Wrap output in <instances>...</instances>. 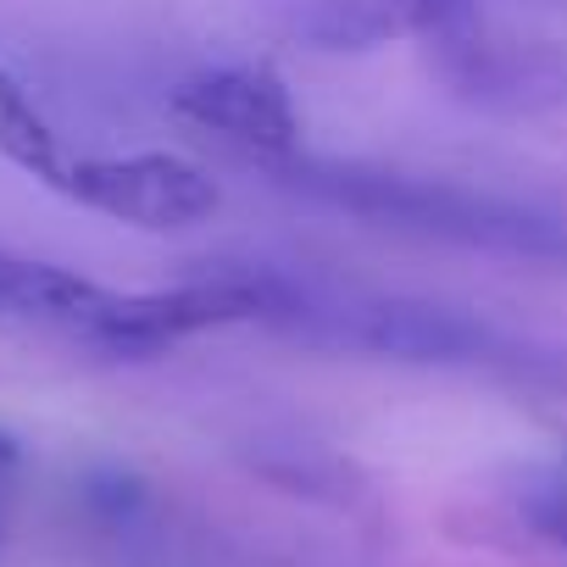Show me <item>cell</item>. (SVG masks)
<instances>
[{"mask_svg": "<svg viewBox=\"0 0 567 567\" xmlns=\"http://www.w3.org/2000/svg\"><path fill=\"white\" fill-rule=\"evenodd\" d=\"M68 200L151 228V234H173V228H195L206 223L223 195L217 184L184 162V156H162V151H140V156H68L62 178L51 184Z\"/></svg>", "mask_w": 567, "mask_h": 567, "instance_id": "3", "label": "cell"}, {"mask_svg": "<svg viewBox=\"0 0 567 567\" xmlns=\"http://www.w3.org/2000/svg\"><path fill=\"white\" fill-rule=\"evenodd\" d=\"M0 484H7V473H0ZM0 539H7V489H0Z\"/></svg>", "mask_w": 567, "mask_h": 567, "instance_id": "11", "label": "cell"}, {"mask_svg": "<svg viewBox=\"0 0 567 567\" xmlns=\"http://www.w3.org/2000/svg\"><path fill=\"white\" fill-rule=\"evenodd\" d=\"M173 112L189 117L195 128L278 162L301 151V112L284 90V79H272L267 68H212L195 73L173 90Z\"/></svg>", "mask_w": 567, "mask_h": 567, "instance_id": "5", "label": "cell"}, {"mask_svg": "<svg viewBox=\"0 0 567 567\" xmlns=\"http://www.w3.org/2000/svg\"><path fill=\"white\" fill-rule=\"evenodd\" d=\"M18 462H23V451H18V440H12V434H0V473H7V478H12V467H18Z\"/></svg>", "mask_w": 567, "mask_h": 567, "instance_id": "10", "label": "cell"}, {"mask_svg": "<svg viewBox=\"0 0 567 567\" xmlns=\"http://www.w3.org/2000/svg\"><path fill=\"white\" fill-rule=\"evenodd\" d=\"M440 45V79L478 112H567V40H484L451 34Z\"/></svg>", "mask_w": 567, "mask_h": 567, "instance_id": "4", "label": "cell"}, {"mask_svg": "<svg viewBox=\"0 0 567 567\" xmlns=\"http://www.w3.org/2000/svg\"><path fill=\"white\" fill-rule=\"evenodd\" d=\"M0 156H12L18 167L40 173L45 184H56L62 167H68V156H73V151H62V140L51 134V123L34 112V101L7 73H0Z\"/></svg>", "mask_w": 567, "mask_h": 567, "instance_id": "8", "label": "cell"}, {"mask_svg": "<svg viewBox=\"0 0 567 567\" xmlns=\"http://www.w3.org/2000/svg\"><path fill=\"white\" fill-rule=\"evenodd\" d=\"M478 23V0H307L296 34L312 51H379L395 40H451Z\"/></svg>", "mask_w": 567, "mask_h": 567, "instance_id": "6", "label": "cell"}, {"mask_svg": "<svg viewBox=\"0 0 567 567\" xmlns=\"http://www.w3.org/2000/svg\"><path fill=\"white\" fill-rule=\"evenodd\" d=\"M517 512L539 539L567 550V462H550V467L528 473L523 489H517Z\"/></svg>", "mask_w": 567, "mask_h": 567, "instance_id": "9", "label": "cell"}, {"mask_svg": "<svg viewBox=\"0 0 567 567\" xmlns=\"http://www.w3.org/2000/svg\"><path fill=\"white\" fill-rule=\"evenodd\" d=\"M112 296L117 290L90 284V278H79L68 267L0 250V318L40 323V329H56V334L90 346L95 329H101V318L112 312Z\"/></svg>", "mask_w": 567, "mask_h": 567, "instance_id": "7", "label": "cell"}, {"mask_svg": "<svg viewBox=\"0 0 567 567\" xmlns=\"http://www.w3.org/2000/svg\"><path fill=\"white\" fill-rule=\"evenodd\" d=\"M256 296V329L296 340L307 351L445 368L473 379H501L523 390H567V346L512 334L467 307H440L417 296H384L362 284H329L284 267H245Z\"/></svg>", "mask_w": 567, "mask_h": 567, "instance_id": "1", "label": "cell"}, {"mask_svg": "<svg viewBox=\"0 0 567 567\" xmlns=\"http://www.w3.org/2000/svg\"><path fill=\"white\" fill-rule=\"evenodd\" d=\"M267 178L278 189L312 200V206L346 212L368 228L440 239V245L512 256V261L567 267V212H550V206H534V200H512V195L451 184V178L368 167V162H323V156H307V151L267 162Z\"/></svg>", "mask_w": 567, "mask_h": 567, "instance_id": "2", "label": "cell"}]
</instances>
